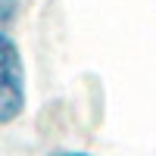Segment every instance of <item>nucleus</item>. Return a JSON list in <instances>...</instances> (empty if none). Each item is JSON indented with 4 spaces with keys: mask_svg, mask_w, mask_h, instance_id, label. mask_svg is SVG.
Returning <instances> with one entry per match:
<instances>
[{
    "mask_svg": "<svg viewBox=\"0 0 156 156\" xmlns=\"http://www.w3.org/2000/svg\"><path fill=\"white\" fill-rule=\"evenodd\" d=\"M25 109V66L19 44L0 31V125L19 119Z\"/></svg>",
    "mask_w": 156,
    "mask_h": 156,
    "instance_id": "1",
    "label": "nucleus"
},
{
    "mask_svg": "<svg viewBox=\"0 0 156 156\" xmlns=\"http://www.w3.org/2000/svg\"><path fill=\"white\" fill-rule=\"evenodd\" d=\"M16 9V0H0V19H9Z\"/></svg>",
    "mask_w": 156,
    "mask_h": 156,
    "instance_id": "2",
    "label": "nucleus"
},
{
    "mask_svg": "<svg viewBox=\"0 0 156 156\" xmlns=\"http://www.w3.org/2000/svg\"><path fill=\"white\" fill-rule=\"evenodd\" d=\"M50 156H90V153H75V150H59V153H50Z\"/></svg>",
    "mask_w": 156,
    "mask_h": 156,
    "instance_id": "3",
    "label": "nucleus"
}]
</instances>
